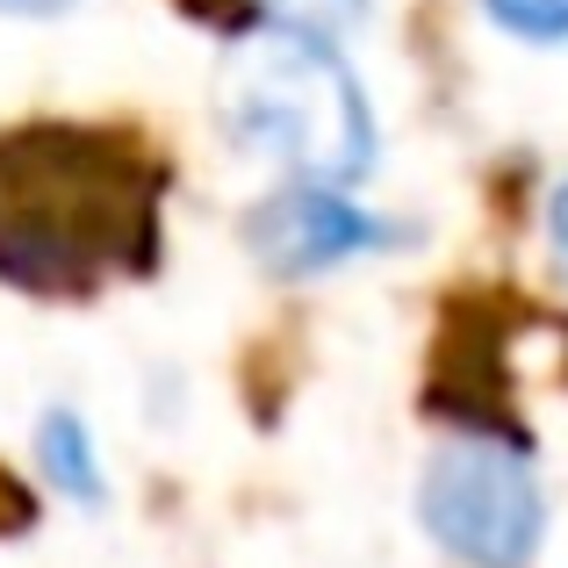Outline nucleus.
Segmentation results:
<instances>
[{
	"label": "nucleus",
	"mask_w": 568,
	"mask_h": 568,
	"mask_svg": "<svg viewBox=\"0 0 568 568\" xmlns=\"http://www.w3.org/2000/svg\"><path fill=\"white\" fill-rule=\"evenodd\" d=\"M417 518L468 568H526L540 547L547 504L526 446L497 439V432H468V439L432 454L425 483H417Z\"/></svg>",
	"instance_id": "obj_3"
},
{
	"label": "nucleus",
	"mask_w": 568,
	"mask_h": 568,
	"mask_svg": "<svg viewBox=\"0 0 568 568\" xmlns=\"http://www.w3.org/2000/svg\"><path fill=\"white\" fill-rule=\"evenodd\" d=\"M159 181L123 130L29 123L0 138V281L87 288L152 260Z\"/></svg>",
	"instance_id": "obj_1"
},
{
	"label": "nucleus",
	"mask_w": 568,
	"mask_h": 568,
	"mask_svg": "<svg viewBox=\"0 0 568 568\" xmlns=\"http://www.w3.org/2000/svg\"><path fill=\"white\" fill-rule=\"evenodd\" d=\"M547 245H555V266L568 274V181L547 194Z\"/></svg>",
	"instance_id": "obj_7"
},
{
	"label": "nucleus",
	"mask_w": 568,
	"mask_h": 568,
	"mask_svg": "<svg viewBox=\"0 0 568 568\" xmlns=\"http://www.w3.org/2000/svg\"><path fill=\"white\" fill-rule=\"evenodd\" d=\"M8 14H58V8H72V0H0Z\"/></svg>",
	"instance_id": "obj_9"
},
{
	"label": "nucleus",
	"mask_w": 568,
	"mask_h": 568,
	"mask_svg": "<svg viewBox=\"0 0 568 568\" xmlns=\"http://www.w3.org/2000/svg\"><path fill=\"white\" fill-rule=\"evenodd\" d=\"M483 14L518 43H568V0H483Z\"/></svg>",
	"instance_id": "obj_6"
},
{
	"label": "nucleus",
	"mask_w": 568,
	"mask_h": 568,
	"mask_svg": "<svg viewBox=\"0 0 568 568\" xmlns=\"http://www.w3.org/2000/svg\"><path fill=\"white\" fill-rule=\"evenodd\" d=\"M388 237L396 231H388L382 216H367V209H353L332 181H303V187H288V194H274V202L252 209L245 245H252V260H260L266 274L303 281V274H324V266L353 260V252L388 245Z\"/></svg>",
	"instance_id": "obj_4"
},
{
	"label": "nucleus",
	"mask_w": 568,
	"mask_h": 568,
	"mask_svg": "<svg viewBox=\"0 0 568 568\" xmlns=\"http://www.w3.org/2000/svg\"><path fill=\"white\" fill-rule=\"evenodd\" d=\"M281 8L295 22H346V14H361V0H281Z\"/></svg>",
	"instance_id": "obj_8"
},
{
	"label": "nucleus",
	"mask_w": 568,
	"mask_h": 568,
	"mask_svg": "<svg viewBox=\"0 0 568 568\" xmlns=\"http://www.w3.org/2000/svg\"><path fill=\"white\" fill-rule=\"evenodd\" d=\"M37 454H43L51 483L65 489L72 504H101V497H109V483H101V460H94V446H87V425H80L72 410H51V417H43Z\"/></svg>",
	"instance_id": "obj_5"
},
{
	"label": "nucleus",
	"mask_w": 568,
	"mask_h": 568,
	"mask_svg": "<svg viewBox=\"0 0 568 568\" xmlns=\"http://www.w3.org/2000/svg\"><path fill=\"white\" fill-rule=\"evenodd\" d=\"M223 123L303 181H361L375 166V115L353 65L317 29H252L223 58Z\"/></svg>",
	"instance_id": "obj_2"
}]
</instances>
